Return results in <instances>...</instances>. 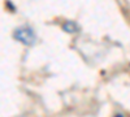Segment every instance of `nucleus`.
Wrapping results in <instances>:
<instances>
[{"mask_svg":"<svg viewBox=\"0 0 130 117\" xmlns=\"http://www.w3.org/2000/svg\"><path fill=\"white\" fill-rule=\"evenodd\" d=\"M13 38L16 40H18L20 43H22L26 47H31L35 44L37 42V34L34 29L29 25H22V26H18L14 29L13 31Z\"/></svg>","mask_w":130,"mask_h":117,"instance_id":"1","label":"nucleus"},{"mask_svg":"<svg viewBox=\"0 0 130 117\" xmlns=\"http://www.w3.org/2000/svg\"><path fill=\"white\" fill-rule=\"evenodd\" d=\"M61 29L65 31V33H69V34H74L77 33L79 26L77 25L75 21H72V20H65L64 22L61 24Z\"/></svg>","mask_w":130,"mask_h":117,"instance_id":"2","label":"nucleus"},{"mask_svg":"<svg viewBox=\"0 0 130 117\" xmlns=\"http://www.w3.org/2000/svg\"><path fill=\"white\" fill-rule=\"evenodd\" d=\"M5 8L7 9H9V10H12V12H14V10H16V5L12 3V2H10V0H5Z\"/></svg>","mask_w":130,"mask_h":117,"instance_id":"3","label":"nucleus"},{"mask_svg":"<svg viewBox=\"0 0 130 117\" xmlns=\"http://www.w3.org/2000/svg\"><path fill=\"white\" fill-rule=\"evenodd\" d=\"M113 117H126V116H125L122 112H117V113H115V114H113Z\"/></svg>","mask_w":130,"mask_h":117,"instance_id":"4","label":"nucleus"}]
</instances>
